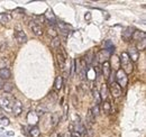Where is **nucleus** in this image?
<instances>
[{
	"label": "nucleus",
	"instance_id": "24",
	"mask_svg": "<svg viewBox=\"0 0 146 137\" xmlns=\"http://www.w3.org/2000/svg\"><path fill=\"white\" fill-rule=\"evenodd\" d=\"M111 67H113V68L115 70H119V68H120V61H119V59L116 56V55H112L111 56V64H110V68Z\"/></svg>",
	"mask_w": 146,
	"mask_h": 137
},
{
	"label": "nucleus",
	"instance_id": "10",
	"mask_svg": "<svg viewBox=\"0 0 146 137\" xmlns=\"http://www.w3.org/2000/svg\"><path fill=\"white\" fill-rule=\"evenodd\" d=\"M101 70H102V75L105 78V80H109L110 74H111V68H110L109 62H105L104 64H101Z\"/></svg>",
	"mask_w": 146,
	"mask_h": 137
},
{
	"label": "nucleus",
	"instance_id": "27",
	"mask_svg": "<svg viewBox=\"0 0 146 137\" xmlns=\"http://www.w3.org/2000/svg\"><path fill=\"white\" fill-rule=\"evenodd\" d=\"M93 59H96V57H94V55H93V52H92V51H90L89 53H88V54H87L86 59H83L88 68H90V65H91V63H92V61H93Z\"/></svg>",
	"mask_w": 146,
	"mask_h": 137
},
{
	"label": "nucleus",
	"instance_id": "39",
	"mask_svg": "<svg viewBox=\"0 0 146 137\" xmlns=\"http://www.w3.org/2000/svg\"><path fill=\"white\" fill-rule=\"evenodd\" d=\"M57 137H72V134H71L70 132H65V133H63V134L58 135Z\"/></svg>",
	"mask_w": 146,
	"mask_h": 137
},
{
	"label": "nucleus",
	"instance_id": "35",
	"mask_svg": "<svg viewBox=\"0 0 146 137\" xmlns=\"http://www.w3.org/2000/svg\"><path fill=\"white\" fill-rule=\"evenodd\" d=\"M91 110H92V112H93V115H94V117H98V116H99V112H100L99 106H94Z\"/></svg>",
	"mask_w": 146,
	"mask_h": 137
},
{
	"label": "nucleus",
	"instance_id": "43",
	"mask_svg": "<svg viewBox=\"0 0 146 137\" xmlns=\"http://www.w3.org/2000/svg\"><path fill=\"white\" fill-rule=\"evenodd\" d=\"M68 109H69V108H68V106H66V104H64V114H65V115H68Z\"/></svg>",
	"mask_w": 146,
	"mask_h": 137
},
{
	"label": "nucleus",
	"instance_id": "38",
	"mask_svg": "<svg viewBox=\"0 0 146 137\" xmlns=\"http://www.w3.org/2000/svg\"><path fill=\"white\" fill-rule=\"evenodd\" d=\"M72 102H73V106H74V107H78V104H79V100H78L76 94H73L72 96Z\"/></svg>",
	"mask_w": 146,
	"mask_h": 137
},
{
	"label": "nucleus",
	"instance_id": "32",
	"mask_svg": "<svg viewBox=\"0 0 146 137\" xmlns=\"http://www.w3.org/2000/svg\"><path fill=\"white\" fill-rule=\"evenodd\" d=\"M136 50L137 51H144L146 47V39L144 41H141V42H138V43H136Z\"/></svg>",
	"mask_w": 146,
	"mask_h": 137
},
{
	"label": "nucleus",
	"instance_id": "20",
	"mask_svg": "<svg viewBox=\"0 0 146 137\" xmlns=\"http://www.w3.org/2000/svg\"><path fill=\"white\" fill-rule=\"evenodd\" d=\"M56 25H57V27H58V31L69 32V33H70V31H72V26H71V25H68V24H65V23H63V21H58V23H56Z\"/></svg>",
	"mask_w": 146,
	"mask_h": 137
},
{
	"label": "nucleus",
	"instance_id": "8",
	"mask_svg": "<svg viewBox=\"0 0 146 137\" xmlns=\"http://www.w3.org/2000/svg\"><path fill=\"white\" fill-rule=\"evenodd\" d=\"M27 121H28V124L31 126H37V124L39 121V117L37 116V114L35 111L32 110V111H29L27 114Z\"/></svg>",
	"mask_w": 146,
	"mask_h": 137
},
{
	"label": "nucleus",
	"instance_id": "31",
	"mask_svg": "<svg viewBox=\"0 0 146 137\" xmlns=\"http://www.w3.org/2000/svg\"><path fill=\"white\" fill-rule=\"evenodd\" d=\"M51 45H52V47H53L54 50H58V49L61 47V41H60V38H58V37L53 38V41H52Z\"/></svg>",
	"mask_w": 146,
	"mask_h": 137
},
{
	"label": "nucleus",
	"instance_id": "26",
	"mask_svg": "<svg viewBox=\"0 0 146 137\" xmlns=\"http://www.w3.org/2000/svg\"><path fill=\"white\" fill-rule=\"evenodd\" d=\"M91 91H92V94H93V98H94V101H96V106H99L101 99H100V94H99L98 90L94 86H91Z\"/></svg>",
	"mask_w": 146,
	"mask_h": 137
},
{
	"label": "nucleus",
	"instance_id": "28",
	"mask_svg": "<svg viewBox=\"0 0 146 137\" xmlns=\"http://www.w3.org/2000/svg\"><path fill=\"white\" fill-rule=\"evenodd\" d=\"M29 134L32 137H39L40 136V129L37 126H32L31 130H29Z\"/></svg>",
	"mask_w": 146,
	"mask_h": 137
},
{
	"label": "nucleus",
	"instance_id": "21",
	"mask_svg": "<svg viewBox=\"0 0 146 137\" xmlns=\"http://www.w3.org/2000/svg\"><path fill=\"white\" fill-rule=\"evenodd\" d=\"M88 76V79L89 80H91V81H93V80H96L97 79V72H96V68H88V70H87V74H86V78Z\"/></svg>",
	"mask_w": 146,
	"mask_h": 137
},
{
	"label": "nucleus",
	"instance_id": "7",
	"mask_svg": "<svg viewBox=\"0 0 146 137\" xmlns=\"http://www.w3.org/2000/svg\"><path fill=\"white\" fill-rule=\"evenodd\" d=\"M94 57H97V61L99 64H104L105 62H108V60L110 59V53L106 50H101L98 52L97 56H94Z\"/></svg>",
	"mask_w": 146,
	"mask_h": 137
},
{
	"label": "nucleus",
	"instance_id": "40",
	"mask_svg": "<svg viewBox=\"0 0 146 137\" xmlns=\"http://www.w3.org/2000/svg\"><path fill=\"white\" fill-rule=\"evenodd\" d=\"M3 86H5V80H2V79L0 78V90L3 88Z\"/></svg>",
	"mask_w": 146,
	"mask_h": 137
},
{
	"label": "nucleus",
	"instance_id": "19",
	"mask_svg": "<svg viewBox=\"0 0 146 137\" xmlns=\"http://www.w3.org/2000/svg\"><path fill=\"white\" fill-rule=\"evenodd\" d=\"M11 18L13 17H11L10 14H8V13H2V14H0V24H1V25H6V24L10 23Z\"/></svg>",
	"mask_w": 146,
	"mask_h": 137
},
{
	"label": "nucleus",
	"instance_id": "16",
	"mask_svg": "<svg viewBox=\"0 0 146 137\" xmlns=\"http://www.w3.org/2000/svg\"><path fill=\"white\" fill-rule=\"evenodd\" d=\"M133 33H134V29H133L131 27H127V28H126V29L123 32V34H121L123 39H124L125 42H130V41H131Z\"/></svg>",
	"mask_w": 146,
	"mask_h": 137
},
{
	"label": "nucleus",
	"instance_id": "5",
	"mask_svg": "<svg viewBox=\"0 0 146 137\" xmlns=\"http://www.w3.org/2000/svg\"><path fill=\"white\" fill-rule=\"evenodd\" d=\"M109 91H110V94H111L113 98H119V97L123 94V89L118 86L115 81L110 83Z\"/></svg>",
	"mask_w": 146,
	"mask_h": 137
},
{
	"label": "nucleus",
	"instance_id": "12",
	"mask_svg": "<svg viewBox=\"0 0 146 137\" xmlns=\"http://www.w3.org/2000/svg\"><path fill=\"white\" fill-rule=\"evenodd\" d=\"M131 39H133L135 43H138V42H141V41L146 39V34L144 32H141V31H134L133 36H131Z\"/></svg>",
	"mask_w": 146,
	"mask_h": 137
},
{
	"label": "nucleus",
	"instance_id": "37",
	"mask_svg": "<svg viewBox=\"0 0 146 137\" xmlns=\"http://www.w3.org/2000/svg\"><path fill=\"white\" fill-rule=\"evenodd\" d=\"M48 34H50V36H53V37H56V35H57V33L55 32L54 27H48Z\"/></svg>",
	"mask_w": 146,
	"mask_h": 137
},
{
	"label": "nucleus",
	"instance_id": "2",
	"mask_svg": "<svg viewBox=\"0 0 146 137\" xmlns=\"http://www.w3.org/2000/svg\"><path fill=\"white\" fill-rule=\"evenodd\" d=\"M119 61H120V67H121V70L126 73V74H130L131 72H133V70H134V67H133V62H131V60L129 59V56H128L127 52H123L121 54H120V59H119Z\"/></svg>",
	"mask_w": 146,
	"mask_h": 137
},
{
	"label": "nucleus",
	"instance_id": "22",
	"mask_svg": "<svg viewBox=\"0 0 146 137\" xmlns=\"http://www.w3.org/2000/svg\"><path fill=\"white\" fill-rule=\"evenodd\" d=\"M87 124H88V126L89 127H91L92 125L96 122V117H94V115H93V112H92L91 109H89L88 110V112H87Z\"/></svg>",
	"mask_w": 146,
	"mask_h": 137
},
{
	"label": "nucleus",
	"instance_id": "41",
	"mask_svg": "<svg viewBox=\"0 0 146 137\" xmlns=\"http://www.w3.org/2000/svg\"><path fill=\"white\" fill-rule=\"evenodd\" d=\"M84 18H86L87 20H90V19H91V15H90V13H87V14H86V16H84Z\"/></svg>",
	"mask_w": 146,
	"mask_h": 137
},
{
	"label": "nucleus",
	"instance_id": "36",
	"mask_svg": "<svg viewBox=\"0 0 146 137\" xmlns=\"http://www.w3.org/2000/svg\"><path fill=\"white\" fill-rule=\"evenodd\" d=\"M0 122H1V124H2L3 126H8V125L10 124V121H9V119H8V118H6L5 116H3V117H2L1 119H0Z\"/></svg>",
	"mask_w": 146,
	"mask_h": 137
},
{
	"label": "nucleus",
	"instance_id": "33",
	"mask_svg": "<svg viewBox=\"0 0 146 137\" xmlns=\"http://www.w3.org/2000/svg\"><path fill=\"white\" fill-rule=\"evenodd\" d=\"M8 65H9V61H8V59H6V57H1V59H0V68H8Z\"/></svg>",
	"mask_w": 146,
	"mask_h": 137
},
{
	"label": "nucleus",
	"instance_id": "45",
	"mask_svg": "<svg viewBox=\"0 0 146 137\" xmlns=\"http://www.w3.org/2000/svg\"><path fill=\"white\" fill-rule=\"evenodd\" d=\"M72 137H79L78 135H72Z\"/></svg>",
	"mask_w": 146,
	"mask_h": 137
},
{
	"label": "nucleus",
	"instance_id": "4",
	"mask_svg": "<svg viewBox=\"0 0 146 137\" xmlns=\"http://www.w3.org/2000/svg\"><path fill=\"white\" fill-rule=\"evenodd\" d=\"M115 79H116V83L118 84V86H120V88H125V86L128 84V76L127 74L121 70V68H119L118 71H117V73H116V76H115Z\"/></svg>",
	"mask_w": 146,
	"mask_h": 137
},
{
	"label": "nucleus",
	"instance_id": "42",
	"mask_svg": "<svg viewBox=\"0 0 146 137\" xmlns=\"http://www.w3.org/2000/svg\"><path fill=\"white\" fill-rule=\"evenodd\" d=\"M5 47H7V44H6V43H3V44L1 45V47H0V52L5 51Z\"/></svg>",
	"mask_w": 146,
	"mask_h": 137
},
{
	"label": "nucleus",
	"instance_id": "15",
	"mask_svg": "<svg viewBox=\"0 0 146 137\" xmlns=\"http://www.w3.org/2000/svg\"><path fill=\"white\" fill-rule=\"evenodd\" d=\"M54 91L55 92H60L63 88V76L62 75H57L55 78V81H54Z\"/></svg>",
	"mask_w": 146,
	"mask_h": 137
},
{
	"label": "nucleus",
	"instance_id": "9",
	"mask_svg": "<svg viewBox=\"0 0 146 137\" xmlns=\"http://www.w3.org/2000/svg\"><path fill=\"white\" fill-rule=\"evenodd\" d=\"M21 112H23V103L16 99L14 104H13V108H11V114H13L15 117H17Z\"/></svg>",
	"mask_w": 146,
	"mask_h": 137
},
{
	"label": "nucleus",
	"instance_id": "30",
	"mask_svg": "<svg viewBox=\"0 0 146 137\" xmlns=\"http://www.w3.org/2000/svg\"><path fill=\"white\" fill-rule=\"evenodd\" d=\"M104 46H105V50L108 51L109 53H112V52L115 51V46H113V44L110 41H106L104 43Z\"/></svg>",
	"mask_w": 146,
	"mask_h": 137
},
{
	"label": "nucleus",
	"instance_id": "17",
	"mask_svg": "<svg viewBox=\"0 0 146 137\" xmlns=\"http://www.w3.org/2000/svg\"><path fill=\"white\" fill-rule=\"evenodd\" d=\"M35 112L37 114V116H38V117H39V116H43V115H45L46 112H48V108L46 107V104H45V103H39V104L36 107Z\"/></svg>",
	"mask_w": 146,
	"mask_h": 137
},
{
	"label": "nucleus",
	"instance_id": "14",
	"mask_svg": "<svg viewBox=\"0 0 146 137\" xmlns=\"http://www.w3.org/2000/svg\"><path fill=\"white\" fill-rule=\"evenodd\" d=\"M127 54H128V56H129V59L131 60V62H136V61L138 60L139 52L136 50V47H135V46L129 47V52H128Z\"/></svg>",
	"mask_w": 146,
	"mask_h": 137
},
{
	"label": "nucleus",
	"instance_id": "23",
	"mask_svg": "<svg viewBox=\"0 0 146 137\" xmlns=\"http://www.w3.org/2000/svg\"><path fill=\"white\" fill-rule=\"evenodd\" d=\"M11 76V72L9 68H0V78L2 80H8Z\"/></svg>",
	"mask_w": 146,
	"mask_h": 137
},
{
	"label": "nucleus",
	"instance_id": "1",
	"mask_svg": "<svg viewBox=\"0 0 146 137\" xmlns=\"http://www.w3.org/2000/svg\"><path fill=\"white\" fill-rule=\"evenodd\" d=\"M16 98L14 96H11L10 93H6L3 97L0 98V108L2 111H6V112H11V108H13V104L15 102Z\"/></svg>",
	"mask_w": 146,
	"mask_h": 137
},
{
	"label": "nucleus",
	"instance_id": "3",
	"mask_svg": "<svg viewBox=\"0 0 146 137\" xmlns=\"http://www.w3.org/2000/svg\"><path fill=\"white\" fill-rule=\"evenodd\" d=\"M72 125H73V132L78 133V134L81 135V136H86V135H87V128H86V126L82 124L80 116H75V119L73 120Z\"/></svg>",
	"mask_w": 146,
	"mask_h": 137
},
{
	"label": "nucleus",
	"instance_id": "13",
	"mask_svg": "<svg viewBox=\"0 0 146 137\" xmlns=\"http://www.w3.org/2000/svg\"><path fill=\"white\" fill-rule=\"evenodd\" d=\"M15 38H16V41L18 42L19 44H24V43L27 42V36L21 29H18V31L15 32Z\"/></svg>",
	"mask_w": 146,
	"mask_h": 137
},
{
	"label": "nucleus",
	"instance_id": "29",
	"mask_svg": "<svg viewBox=\"0 0 146 137\" xmlns=\"http://www.w3.org/2000/svg\"><path fill=\"white\" fill-rule=\"evenodd\" d=\"M101 110L104 111V114H109L111 110V104L108 101H104L101 104Z\"/></svg>",
	"mask_w": 146,
	"mask_h": 137
},
{
	"label": "nucleus",
	"instance_id": "18",
	"mask_svg": "<svg viewBox=\"0 0 146 137\" xmlns=\"http://www.w3.org/2000/svg\"><path fill=\"white\" fill-rule=\"evenodd\" d=\"M99 94H100V99H101L102 101H107V98H108V88H107V84H106V83L101 84Z\"/></svg>",
	"mask_w": 146,
	"mask_h": 137
},
{
	"label": "nucleus",
	"instance_id": "25",
	"mask_svg": "<svg viewBox=\"0 0 146 137\" xmlns=\"http://www.w3.org/2000/svg\"><path fill=\"white\" fill-rule=\"evenodd\" d=\"M60 119H61V115L58 112H53L51 115V125L54 127L56 126L58 122H60Z\"/></svg>",
	"mask_w": 146,
	"mask_h": 137
},
{
	"label": "nucleus",
	"instance_id": "11",
	"mask_svg": "<svg viewBox=\"0 0 146 137\" xmlns=\"http://www.w3.org/2000/svg\"><path fill=\"white\" fill-rule=\"evenodd\" d=\"M58 50H60V49H58ZM56 60H57V64H58L60 68L64 71V67H65L66 59L64 57V55H63V53H62V51H61V50L56 53Z\"/></svg>",
	"mask_w": 146,
	"mask_h": 137
},
{
	"label": "nucleus",
	"instance_id": "34",
	"mask_svg": "<svg viewBox=\"0 0 146 137\" xmlns=\"http://www.w3.org/2000/svg\"><path fill=\"white\" fill-rule=\"evenodd\" d=\"M13 84L11 83H9V82H5V86H3V90L6 91V93H10L11 92V90H13Z\"/></svg>",
	"mask_w": 146,
	"mask_h": 137
},
{
	"label": "nucleus",
	"instance_id": "44",
	"mask_svg": "<svg viewBox=\"0 0 146 137\" xmlns=\"http://www.w3.org/2000/svg\"><path fill=\"white\" fill-rule=\"evenodd\" d=\"M3 117V114H2V110H1V108H0V119Z\"/></svg>",
	"mask_w": 146,
	"mask_h": 137
},
{
	"label": "nucleus",
	"instance_id": "6",
	"mask_svg": "<svg viewBox=\"0 0 146 137\" xmlns=\"http://www.w3.org/2000/svg\"><path fill=\"white\" fill-rule=\"evenodd\" d=\"M28 26H29V29L33 32V34H35L36 36H42L43 33H44V32H43V26L39 25V24H37L35 20L29 21Z\"/></svg>",
	"mask_w": 146,
	"mask_h": 137
}]
</instances>
